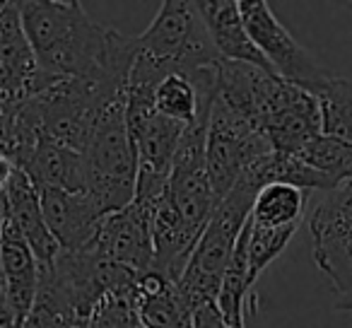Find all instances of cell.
I'll list each match as a JSON object with an SVG mask.
<instances>
[{"label":"cell","mask_w":352,"mask_h":328,"mask_svg":"<svg viewBox=\"0 0 352 328\" xmlns=\"http://www.w3.org/2000/svg\"><path fill=\"white\" fill-rule=\"evenodd\" d=\"M36 63L56 80L126 83L135 58V39L104 27L78 0L17 3Z\"/></svg>","instance_id":"cell-1"},{"label":"cell","mask_w":352,"mask_h":328,"mask_svg":"<svg viewBox=\"0 0 352 328\" xmlns=\"http://www.w3.org/2000/svg\"><path fill=\"white\" fill-rule=\"evenodd\" d=\"M196 3L164 0L152 25L135 36V58L126 94L155 97V89L171 73H196L220 63Z\"/></svg>","instance_id":"cell-2"},{"label":"cell","mask_w":352,"mask_h":328,"mask_svg":"<svg viewBox=\"0 0 352 328\" xmlns=\"http://www.w3.org/2000/svg\"><path fill=\"white\" fill-rule=\"evenodd\" d=\"M258 191L261 188L251 179H239L236 186L212 210L186 270L176 283L179 294L191 311H196L203 304L217 302L232 251H234L236 239L249 220L251 206H254V198Z\"/></svg>","instance_id":"cell-3"},{"label":"cell","mask_w":352,"mask_h":328,"mask_svg":"<svg viewBox=\"0 0 352 328\" xmlns=\"http://www.w3.org/2000/svg\"><path fill=\"white\" fill-rule=\"evenodd\" d=\"M85 157V193L107 217L135 201L138 157L126 123V99L102 113Z\"/></svg>","instance_id":"cell-4"},{"label":"cell","mask_w":352,"mask_h":328,"mask_svg":"<svg viewBox=\"0 0 352 328\" xmlns=\"http://www.w3.org/2000/svg\"><path fill=\"white\" fill-rule=\"evenodd\" d=\"M273 152L275 150L268 138L241 113L220 102L215 94L206 135V167L217 203L236 186V182L254 164H258Z\"/></svg>","instance_id":"cell-5"},{"label":"cell","mask_w":352,"mask_h":328,"mask_svg":"<svg viewBox=\"0 0 352 328\" xmlns=\"http://www.w3.org/2000/svg\"><path fill=\"white\" fill-rule=\"evenodd\" d=\"M239 12L251 41L268 61L275 78L297 85L311 94L331 78L321 63L285 30L265 0H239Z\"/></svg>","instance_id":"cell-6"},{"label":"cell","mask_w":352,"mask_h":328,"mask_svg":"<svg viewBox=\"0 0 352 328\" xmlns=\"http://www.w3.org/2000/svg\"><path fill=\"white\" fill-rule=\"evenodd\" d=\"M311 254L338 294L352 292V182L326 193L309 212Z\"/></svg>","instance_id":"cell-7"},{"label":"cell","mask_w":352,"mask_h":328,"mask_svg":"<svg viewBox=\"0 0 352 328\" xmlns=\"http://www.w3.org/2000/svg\"><path fill=\"white\" fill-rule=\"evenodd\" d=\"M87 249L102 254L104 259L123 265L135 275L152 270L155 246H152V215L135 203L102 220L94 239Z\"/></svg>","instance_id":"cell-8"},{"label":"cell","mask_w":352,"mask_h":328,"mask_svg":"<svg viewBox=\"0 0 352 328\" xmlns=\"http://www.w3.org/2000/svg\"><path fill=\"white\" fill-rule=\"evenodd\" d=\"M54 83L58 80L36 63L17 3H6L0 10V97H34Z\"/></svg>","instance_id":"cell-9"},{"label":"cell","mask_w":352,"mask_h":328,"mask_svg":"<svg viewBox=\"0 0 352 328\" xmlns=\"http://www.w3.org/2000/svg\"><path fill=\"white\" fill-rule=\"evenodd\" d=\"M0 275L6 285L10 311L15 316V323L20 326L22 318L30 314L36 289H39V263H36L22 232L12 222L8 208L0 217Z\"/></svg>","instance_id":"cell-10"},{"label":"cell","mask_w":352,"mask_h":328,"mask_svg":"<svg viewBox=\"0 0 352 328\" xmlns=\"http://www.w3.org/2000/svg\"><path fill=\"white\" fill-rule=\"evenodd\" d=\"M39 198L46 227L60 251H80L94 239L104 217L99 215L87 193L44 188L39 191Z\"/></svg>","instance_id":"cell-11"},{"label":"cell","mask_w":352,"mask_h":328,"mask_svg":"<svg viewBox=\"0 0 352 328\" xmlns=\"http://www.w3.org/2000/svg\"><path fill=\"white\" fill-rule=\"evenodd\" d=\"M196 8L222 61L254 65L265 73H273L268 61L261 56V51L256 49L249 32H246L239 12V0H198Z\"/></svg>","instance_id":"cell-12"},{"label":"cell","mask_w":352,"mask_h":328,"mask_svg":"<svg viewBox=\"0 0 352 328\" xmlns=\"http://www.w3.org/2000/svg\"><path fill=\"white\" fill-rule=\"evenodd\" d=\"M3 193H6L8 212H10L17 230L22 232L25 241L30 244L39 268L54 265V261L58 259V254H60V246L56 244L54 234H51L49 227H46L44 212H41L39 188H36L34 184H32V179L17 167L12 179L8 182V186L3 188Z\"/></svg>","instance_id":"cell-13"},{"label":"cell","mask_w":352,"mask_h":328,"mask_svg":"<svg viewBox=\"0 0 352 328\" xmlns=\"http://www.w3.org/2000/svg\"><path fill=\"white\" fill-rule=\"evenodd\" d=\"M22 172L32 179L39 191L54 188V191L85 193V157L82 152L70 150L54 140L41 138L30 157L22 164Z\"/></svg>","instance_id":"cell-14"},{"label":"cell","mask_w":352,"mask_h":328,"mask_svg":"<svg viewBox=\"0 0 352 328\" xmlns=\"http://www.w3.org/2000/svg\"><path fill=\"white\" fill-rule=\"evenodd\" d=\"M135 292L142 328H191L193 311L169 278L157 270H147L138 275Z\"/></svg>","instance_id":"cell-15"},{"label":"cell","mask_w":352,"mask_h":328,"mask_svg":"<svg viewBox=\"0 0 352 328\" xmlns=\"http://www.w3.org/2000/svg\"><path fill=\"white\" fill-rule=\"evenodd\" d=\"M307 191L287 184H268L254 198L249 220L265 227H299L307 217Z\"/></svg>","instance_id":"cell-16"},{"label":"cell","mask_w":352,"mask_h":328,"mask_svg":"<svg viewBox=\"0 0 352 328\" xmlns=\"http://www.w3.org/2000/svg\"><path fill=\"white\" fill-rule=\"evenodd\" d=\"M321 109V135L352 147V83L347 78H328L314 92Z\"/></svg>","instance_id":"cell-17"},{"label":"cell","mask_w":352,"mask_h":328,"mask_svg":"<svg viewBox=\"0 0 352 328\" xmlns=\"http://www.w3.org/2000/svg\"><path fill=\"white\" fill-rule=\"evenodd\" d=\"M78 321L80 316L70 299L60 292V287L49 275L39 273V289H36L34 304L17 328H73Z\"/></svg>","instance_id":"cell-18"},{"label":"cell","mask_w":352,"mask_h":328,"mask_svg":"<svg viewBox=\"0 0 352 328\" xmlns=\"http://www.w3.org/2000/svg\"><path fill=\"white\" fill-rule=\"evenodd\" d=\"M89 328H142L138 316L135 283L107 292L87 316Z\"/></svg>","instance_id":"cell-19"},{"label":"cell","mask_w":352,"mask_h":328,"mask_svg":"<svg viewBox=\"0 0 352 328\" xmlns=\"http://www.w3.org/2000/svg\"><path fill=\"white\" fill-rule=\"evenodd\" d=\"M191 328H230L222 316V311L217 309V302L203 304L193 311V323Z\"/></svg>","instance_id":"cell-20"},{"label":"cell","mask_w":352,"mask_h":328,"mask_svg":"<svg viewBox=\"0 0 352 328\" xmlns=\"http://www.w3.org/2000/svg\"><path fill=\"white\" fill-rule=\"evenodd\" d=\"M17 164L10 160V157L6 155V152H0V191L8 186V182L12 179V174H15Z\"/></svg>","instance_id":"cell-21"},{"label":"cell","mask_w":352,"mask_h":328,"mask_svg":"<svg viewBox=\"0 0 352 328\" xmlns=\"http://www.w3.org/2000/svg\"><path fill=\"white\" fill-rule=\"evenodd\" d=\"M338 309H342V311H352V292L342 294V297L338 299Z\"/></svg>","instance_id":"cell-22"},{"label":"cell","mask_w":352,"mask_h":328,"mask_svg":"<svg viewBox=\"0 0 352 328\" xmlns=\"http://www.w3.org/2000/svg\"><path fill=\"white\" fill-rule=\"evenodd\" d=\"M73 328H89V323H87V318H80L78 323H75Z\"/></svg>","instance_id":"cell-23"},{"label":"cell","mask_w":352,"mask_h":328,"mask_svg":"<svg viewBox=\"0 0 352 328\" xmlns=\"http://www.w3.org/2000/svg\"><path fill=\"white\" fill-rule=\"evenodd\" d=\"M340 6H345V10L350 12V17H352V3H340Z\"/></svg>","instance_id":"cell-24"},{"label":"cell","mask_w":352,"mask_h":328,"mask_svg":"<svg viewBox=\"0 0 352 328\" xmlns=\"http://www.w3.org/2000/svg\"><path fill=\"white\" fill-rule=\"evenodd\" d=\"M3 6H6V3H3V0H0V10H3Z\"/></svg>","instance_id":"cell-25"}]
</instances>
